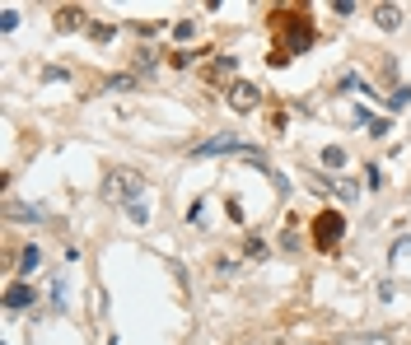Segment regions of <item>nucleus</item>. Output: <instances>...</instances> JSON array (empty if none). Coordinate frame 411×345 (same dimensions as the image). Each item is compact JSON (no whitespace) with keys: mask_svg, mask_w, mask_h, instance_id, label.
<instances>
[{"mask_svg":"<svg viewBox=\"0 0 411 345\" xmlns=\"http://www.w3.org/2000/svg\"><path fill=\"white\" fill-rule=\"evenodd\" d=\"M103 191H108V201L131 205V201H141V196H145V182H141V172H136V168H112L108 182H103Z\"/></svg>","mask_w":411,"mask_h":345,"instance_id":"1","label":"nucleus"},{"mask_svg":"<svg viewBox=\"0 0 411 345\" xmlns=\"http://www.w3.org/2000/svg\"><path fill=\"white\" fill-rule=\"evenodd\" d=\"M313 234H318V248H332L336 238L346 234V220H341L336 210H323V215H318V224H313Z\"/></svg>","mask_w":411,"mask_h":345,"instance_id":"2","label":"nucleus"},{"mask_svg":"<svg viewBox=\"0 0 411 345\" xmlns=\"http://www.w3.org/2000/svg\"><path fill=\"white\" fill-rule=\"evenodd\" d=\"M33 298H38V294H33V284L19 280V284H10V289H5V308H10V313H19V308H33Z\"/></svg>","mask_w":411,"mask_h":345,"instance_id":"3","label":"nucleus"},{"mask_svg":"<svg viewBox=\"0 0 411 345\" xmlns=\"http://www.w3.org/2000/svg\"><path fill=\"white\" fill-rule=\"evenodd\" d=\"M229 108L234 112H253L257 108V89L253 84H234V89H229Z\"/></svg>","mask_w":411,"mask_h":345,"instance_id":"4","label":"nucleus"},{"mask_svg":"<svg viewBox=\"0 0 411 345\" xmlns=\"http://www.w3.org/2000/svg\"><path fill=\"white\" fill-rule=\"evenodd\" d=\"M229 150H243L238 136H210V141L196 145V154H229Z\"/></svg>","mask_w":411,"mask_h":345,"instance_id":"5","label":"nucleus"},{"mask_svg":"<svg viewBox=\"0 0 411 345\" xmlns=\"http://www.w3.org/2000/svg\"><path fill=\"white\" fill-rule=\"evenodd\" d=\"M374 19H379V29L393 33L397 24H402V10H397V5H379V10H374Z\"/></svg>","mask_w":411,"mask_h":345,"instance_id":"6","label":"nucleus"},{"mask_svg":"<svg viewBox=\"0 0 411 345\" xmlns=\"http://www.w3.org/2000/svg\"><path fill=\"white\" fill-rule=\"evenodd\" d=\"M38 262H42V248H24V257H19V271H24V275H33V271H38Z\"/></svg>","mask_w":411,"mask_h":345,"instance_id":"7","label":"nucleus"},{"mask_svg":"<svg viewBox=\"0 0 411 345\" xmlns=\"http://www.w3.org/2000/svg\"><path fill=\"white\" fill-rule=\"evenodd\" d=\"M127 220H131V224H145V220H150V201H145V196L127 205Z\"/></svg>","mask_w":411,"mask_h":345,"instance_id":"8","label":"nucleus"},{"mask_svg":"<svg viewBox=\"0 0 411 345\" xmlns=\"http://www.w3.org/2000/svg\"><path fill=\"white\" fill-rule=\"evenodd\" d=\"M323 163H327V168H341V163H346V150H336V145H332V150H323Z\"/></svg>","mask_w":411,"mask_h":345,"instance_id":"9","label":"nucleus"},{"mask_svg":"<svg viewBox=\"0 0 411 345\" xmlns=\"http://www.w3.org/2000/svg\"><path fill=\"white\" fill-rule=\"evenodd\" d=\"M411 103V89H393V98H388V108H407Z\"/></svg>","mask_w":411,"mask_h":345,"instance_id":"10","label":"nucleus"},{"mask_svg":"<svg viewBox=\"0 0 411 345\" xmlns=\"http://www.w3.org/2000/svg\"><path fill=\"white\" fill-rule=\"evenodd\" d=\"M79 19H84V15H79V10H61V29H75Z\"/></svg>","mask_w":411,"mask_h":345,"instance_id":"11","label":"nucleus"},{"mask_svg":"<svg viewBox=\"0 0 411 345\" xmlns=\"http://www.w3.org/2000/svg\"><path fill=\"white\" fill-rule=\"evenodd\" d=\"M336 196H341V201H355V182H336Z\"/></svg>","mask_w":411,"mask_h":345,"instance_id":"12","label":"nucleus"}]
</instances>
